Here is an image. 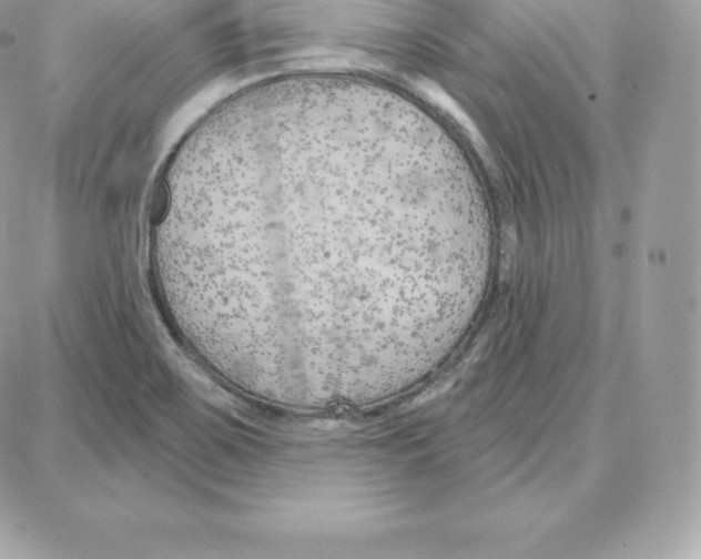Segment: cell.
<instances>
[{
    "instance_id": "obj_1",
    "label": "cell",
    "mask_w": 701,
    "mask_h": 559,
    "mask_svg": "<svg viewBox=\"0 0 701 559\" xmlns=\"http://www.w3.org/2000/svg\"><path fill=\"white\" fill-rule=\"evenodd\" d=\"M333 146L267 152L244 204L238 277L256 358L359 385L450 347L479 283L434 157Z\"/></svg>"
}]
</instances>
